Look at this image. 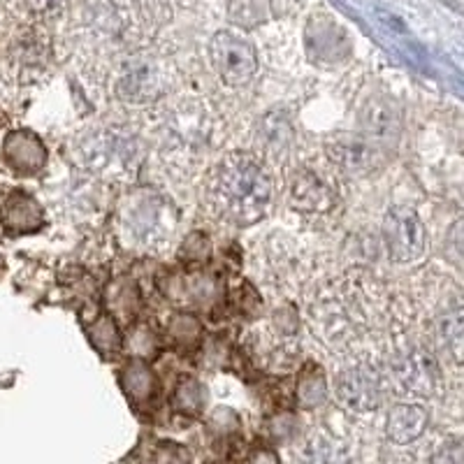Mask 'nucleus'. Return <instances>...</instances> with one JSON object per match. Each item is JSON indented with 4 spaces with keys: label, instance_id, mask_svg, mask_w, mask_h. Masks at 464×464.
I'll return each instance as SVG.
<instances>
[{
    "label": "nucleus",
    "instance_id": "9b49d317",
    "mask_svg": "<svg viewBox=\"0 0 464 464\" xmlns=\"http://www.w3.org/2000/svg\"><path fill=\"white\" fill-rule=\"evenodd\" d=\"M383 149L360 135V132H337L325 142V156L337 169L346 174H370L383 163Z\"/></svg>",
    "mask_w": 464,
    "mask_h": 464
},
{
    "label": "nucleus",
    "instance_id": "412c9836",
    "mask_svg": "<svg viewBox=\"0 0 464 464\" xmlns=\"http://www.w3.org/2000/svg\"><path fill=\"white\" fill-rule=\"evenodd\" d=\"M300 464H348V455L337 439L318 432L302 446Z\"/></svg>",
    "mask_w": 464,
    "mask_h": 464
},
{
    "label": "nucleus",
    "instance_id": "5701e85b",
    "mask_svg": "<svg viewBox=\"0 0 464 464\" xmlns=\"http://www.w3.org/2000/svg\"><path fill=\"white\" fill-rule=\"evenodd\" d=\"M297 400L304 409H316L327 400V381L325 372L318 364H306L297 379Z\"/></svg>",
    "mask_w": 464,
    "mask_h": 464
},
{
    "label": "nucleus",
    "instance_id": "4be33fe9",
    "mask_svg": "<svg viewBox=\"0 0 464 464\" xmlns=\"http://www.w3.org/2000/svg\"><path fill=\"white\" fill-rule=\"evenodd\" d=\"M207 400H209V395H207L205 383L193 379V376H184L174 388L172 406L174 411L184 413V416H200L205 411Z\"/></svg>",
    "mask_w": 464,
    "mask_h": 464
},
{
    "label": "nucleus",
    "instance_id": "7ed1b4c3",
    "mask_svg": "<svg viewBox=\"0 0 464 464\" xmlns=\"http://www.w3.org/2000/svg\"><path fill=\"white\" fill-rule=\"evenodd\" d=\"M177 218L172 202L149 188L130 193L121 207L123 227L132 242L144 248L163 246L172 237Z\"/></svg>",
    "mask_w": 464,
    "mask_h": 464
},
{
    "label": "nucleus",
    "instance_id": "393cba45",
    "mask_svg": "<svg viewBox=\"0 0 464 464\" xmlns=\"http://www.w3.org/2000/svg\"><path fill=\"white\" fill-rule=\"evenodd\" d=\"M89 337L102 355H111L121 348V333H119V325L114 323V318L102 316L89 325Z\"/></svg>",
    "mask_w": 464,
    "mask_h": 464
},
{
    "label": "nucleus",
    "instance_id": "c756f323",
    "mask_svg": "<svg viewBox=\"0 0 464 464\" xmlns=\"http://www.w3.org/2000/svg\"><path fill=\"white\" fill-rule=\"evenodd\" d=\"M5 123H7V114L3 110H0V128L5 126Z\"/></svg>",
    "mask_w": 464,
    "mask_h": 464
},
{
    "label": "nucleus",
    "instance_id": "cd10ccee",
    "mask_svg": "<svg viewBox=\"0 0 464 464\" xmlns=\"http://www.w3.org/2000/svg\"><path fill=\"white\" fill-rule=\"evenodd\" d=\"M449 239L450 246L455 248V254H458L459 258H464V218H459V221L450 227Z\"/></svg>",
    "mask_w": 464,
    "mask_h": 464
},
{
    "label": "nucleus",
    "instance_id": "0eeeda50",
    "mask_svg": "<svg viewBox=\"0 0 464 464\" xmlns=\"http://www.w3.org/2000/svg\"><path fill=\"white\" fill-rule=\"evenodd\" d=\"M211 65L221 82L232 89L251 84L258 72V52L246 37L232 31H218L209 43Z\"/></svg>",
    "mask_w": 464,
    "mask_h": 464
},
{
    "label": "nucleus",
    "instance_id": "bb28decb",
    "mask_svg": "<svg viewBox=\"0 0 464 464\" xmlns=\"http://www.w3.org/2000/svg\"><path fill=\"white\" fill-rule=\"evenodd\" d=\"M430 464H464V443L450 441L432 455Z\"/></svg>",
    "mask_w": 464,
    "mask_h": 464
},
{
    "label": "nucleus",
    "instance_id": "f8f14e48",
    "mask_svg": "<svg viewBox=\"0 0 464 464\" xmlns=\"http://www.w3.org/2000/svg\"><path fill=\"white\" fill-rule=\"evenodd\" d=\"M392 374L406 392L416 397H432L439 385L437 362L432 360V355L420 348H411V351L397 355Z\"/></svg>",
    "mask_w": 464,
    "mask_h": 464
},
{
    "label": "nucleus",
    "instance_id": "c85d7f7f",
    "mask_svg": "<svg viewBox=\"0 0 464 464\" xmlns=\"http://www.w3.org/2000/svg\"><path fill=\"white\" fill-rule=\"evenodd\" d=\"M251 464H279V458H276L275 450L258 449L251 455Z\"/></svg>",
    "mask_w": 464,
    "mask_h": 464
},
{
    "label": "nucleus",
    "instance_id": "4468645a",
    "mask_svg": "<svg viewBox=\"0 0 464 464\" xmlns=\"http://www.w3.org/2000/svg\"><path fill=\"white\" fill-rule=\"evenodd\" d=\"M47 147L33 130H12L3 140V160L19 177H33L47 165Z\"/></svg>",
    "mask_w": 464,
    "mask_h": 464
},
{
    "label": "nucleus",
    "instance_id": "20e7f679",
    "mask_svg": "<svg viewBox=\"0 0 464 464\" xmlns=\"http://www.w3.org/2000/svg\"><path fill=\"white\" fill-rule=\"evenodd\" d=\"M211 132H214L211 111H207L200 102L186 101L165 111L160 123V135H163L160 142L169 159L184 163V160L200 159L209 147Z\"/></svg>",
    "mask_w": 464,
    "mask_h": 464
},
{
    "label": "nucleus",
    "instance_id": "b1692460",
    "mask_svg": "<svg viewBox=\"0 0 464 464\" xmlns=\"http://www.w3.org/2000/svg\"><path fill=\"white\" fill-rule=\"evenodd\" d=\"M227 16L239 28H256L267 19L265 0H230L227 3Z\"/></svg>",
    "mask_w": 464,
    "mask_h": 464
},
{
    "label": "nucleus",
    "instance_id": "6ab92c4d",
    "mask_svg": "<svg viewBox=\"0 0 464 464\" xmlns=\"http://www.w3.org/2000/svg\"><path fill=\"white\" fill-rule=\"evenodd\" d=\"M156 374L144 360L130 358L121 370V388L130 401H151L156 395Z\"/></svg>",
    "mask_w": 464,
    "mask_h": 464
},
{
    "label": "nucleus",
    "instance_id": "ddd939ff",
    "mask_svg": "<svg viewBox=\"0 0 464 464\" xmlns=\"http://www.w3.org/2000/svg\"><path fill=\"white\" fill-rule=\"evenodd\" d=\"M358 132L388 151L401 135V111L391 101H372L358 114Z\"/></svg>",
    "mask_w": 464,
    "mask_h": 464
},
{
    "label": "nucleus",
    "instance_id": "9d476101",
    "mask_svg": "<svg viewBox=\"0 0 464 464\" xmlns=\"http://www.w3.org/2000/svg\"><path fill=\"white\" fill-rule=\"evenodd\" d=\"M337 186L316 168H297L290 177L288 205L290 209L304 217H323L337 205Z\"/></svg>",
    "mask_w": 464,
    "mask_h": 464
},
{
    "label": "nucleus",
    "instance_id": "1a4fd4ad",
    "mask_svg": "<svg viewBox=\"0 0 464 464\" xmlns=\"http://www.w3.org/2000/svg\"><path fill=\"white\" fill-rule=\"evenodd\" d=\"M383 376L372 362L348 364L334 376V400L353 413H370L383 401Z\"/></svg>",
    "mask_w": 464,
    "mask_h": 464
},
{
    "label": "nucleus",
    "instance_id": "dca6fc26",
    "mask_svg": "<svg viewBox=\"0 0 464 464\" xmlns=\"http://www.w3.org/2000/svg\"><path fill=\"white\" fill-rule=\"evenodd\" d=\"M306 49L314 58L334 63L342 61L348 49V35L333 16H318L312 26L306 28Z\"/></svg>",
    "mask_w": 464,
    "mask_h": 464
},
{
    "label": "nucleus",
    "instance_id": "a878e982",
    "mask_svg": "<svg viewBox=\"0 0 464 464\" xmlns=\"http://www.w3.org/2000/svg\"><path fill=\"white\" fill-rule=\"evenodd\" d=\"M22 7L31 16V22L44 24L63 14L68 0H22Z\"/></svg>",
    "mask_w": 464,
    "mask_h": 464
},
{
    "label": "nucleus",
    "instance_id": "f03ea898",
    "mask_svg": "<svg viewBox=\"0 0 464 464\" xmlns=\"http://www.w3.org/2000/svg\"><path fill=\"white\" fill-rule=\"evenodd\" d=\"M74 159L91 177L105 181H126L138 174L142 163V147L130 128L107 123L82 132L74 144Z\"/></svg>",
    "mask_w": 464,
    "mask_h": 464
},
{
    "label": "nucleus",
    "instance_id": "f257e3e1",
    "mask_svg": "<svg viewBox=\"0 0 464 464\" xmlns=\"http://www.w3.org/2000/svg\"><path fill=\"white\" fill-rule=\"evenodd\" d=\"M205 200L221 221L254 226L267 217L275 200V174L258 153H226L207 174Z\"/></svg>",
    "mask_w": 464,
    "mask_h": 464
},
{
    "label": "nucleus",
    "instance_id": "39448f33",
    "mask_svg": "<svg viewBox=\"0 0 464 464\" xmlns=\"http://www.w3.org/2000/svg\"><path fill=\"white\" fill-rule=\"evenodd\" d=\"M52 40L37 22H16L0 43V68L12 82L28 84L47 70Z\"/></svg>",
    "mask_w": 464,
    "mask_h": 464
},
{
    "label": "nucleus",
    "instance_id": "f3484780",
    "mask_svg": "<svg viewBox=\"0 0 464 464\" xmlns=\"http://www.w3.org/2000/svg\"><path fill=\"white\" fill-rule=\"evenodd\" d=\"M430 413L420 404H395L385 418V437L392 443H413L428 430Z\"/></svg>",
    "mask_w": 464,
    "mask_h": 464
},
{
    "label": "nucleus",
    "instance_id": "a211bd4d",
    "mask_svg": "<svg viewBox=\"0 0 464 464\" xmlns=\"http://www.w3.org/2000/svg\"><path fill=\"white\" fill-rule=\"evenodd\" d=\"M260 142L272 159H284L295 142V130H293L288 116L281 114V111L265 114V119L260 121Z\"/></svg>",
    "mask_w": 464,
    "mask_h": 464
},
{
    "label": "nucleus",
    "instance_id": "6e6552de",
    "mask_svg": "<svg viewBox=\"0 0 464 464\" xmlns=\"http://www.w3.org/2000/svg\"><path fill=\"white\" fill-rule=\"evenodd\" d=\"M381 237L388 258L397 265L413 263L425 254L428 246L425 226L411 207H391L383 217Z\"/></svg>",
    "mask_w": 464,
    "mask_h": 464
},
{
    "label": "nucleus",
    "instance_id": "423d86ee",
    "mask_svg": "<svg viewBox=\"0 0 464 464\" xmlns=\"http://www.w3.org/2000/svg\"><path fill=\"white\" fill-rule=\"evenodd\" d=\"M116 98L128 105H153L169 91L168 68L159 58L135 56L123 63L116 77Z\"/></svg>",
    "mask_w": 464,
    "mask_h": 464
},
{
    "label": "nucleus",
    "instance_id": "2eb2a0df",
    "mask_svg": "<svg viewBox=\"0 0 464 464\" xmlns=\"http://www.w3.org/2000/svg\"><path fill=\"white\" fill-rule=\"evenodd\" d=\"M0 223L7 235L19 237L28 232H37L44 226V211L40 202L24 190H10L5 200L0 202Z\"/></svg>",
    "mask_w": 464,
    "mask_h": 464
},
{
    "label": "nucleus",
    "instance_id": "aec40b11",
    "mask_svg": "<svg viewBox=\"0 0 464 464\" xmlns=\"http://www.w3.org/2000/svg\"><path fill=\"white\" fill-rule=\"evenodd\" d=\"M439 339L450 360L464 364V306H453L439 316Z\"/></svg>",
    "mask_w": 464,
    "mask_h": 464
}]
</instances>
